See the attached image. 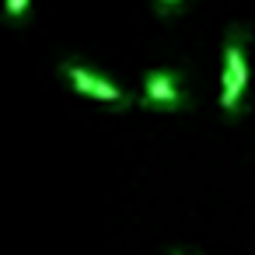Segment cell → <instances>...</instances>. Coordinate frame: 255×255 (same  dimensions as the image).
Returning a JSON list of instances; mask_svg holds the SVG:
<instances>
[{
	"mask_svg": "<svg viewBox=\"0 0 255 255\" xmlns=\"http://www.w3.org/2000/svg\"><path fill=\"white\" fill-rule=\"evenodd\" d=\"M245 88H248V32L234 25L224 42V74H220V105L227 116L241 112Z\"/></svg>",
	"mask_w": 255,
	"mask_h": 255,
	"instance_id": "6da1fadb",
	"label": "cell"
},
{
	"mask_svg": "<svg viewBox=\"0 0 255 255\" xmlns=\"http://www.w3.org/2000/svg\"><path fill=\"white\" fill-rule=\"evenodd\" d=\"M63 77H67L70 88H74L77 95H84V98H95V102H105V105H129V95H126L116 81L102 77L98 70H91V67L77 63V60H67V63H63Z\"/></svg>",
	"mask_w": 255,
	"mask_h": 255,
	"instance_id": "7a4b0ae2",
	"label": "cell"
},
{
	"mask_svg": "<svg viewBox=\"0 0 255 255\" xmlns=\"http://www.w3.org/2000/svg\"><path fill=\"white\" fill-rule=\"evenodd\" d=\"M143 102L150 109H161V112H175V109H185V84H182V74L171 70V67H154L147 70L143 77Z\"/></svg>",
	"mask_w": 255,
	"mask_h": 255,
	"instance_id": "3957f363",
	"label": "cell"
},
{
	"mask_svg": "<svg viewBox=\"0 0 255 255\" xmlns=\"http://www.w3.org/2000/svg\"><path fill=\"white\" fill-rule=\"evenodd\" d=\"M7 21H21L25 18V11H28V0H7Z\"/></svg>",
	"mask_w": 255,
	"mask_h": 255,
	"instance_id": "277c9868",
	"label": "cell"
},
{
	"mask_svg": "<svg viewBox=\"0 0 255 255\" xmlns=\"http://www.w3.org/2000/svg\"><path fill=\"white\" fill-rule=\"evenodd\" d=\"M178 4H182V0H157V11L161 14H171V11H178Z\"/></svg>",
	"mask_w": 255,
	"mask_h": 255,
	"instance_id": "5b68a950",
	"label": "cell"
},
{
	"mask_svg": "<svg viewBox=\"0 0 255 255\" xmlns=\"http://www.w3.org/2000/svg\"><path fill=\"white\" fill-rule=\"evenodd\" d=\"M171 255H185V252H171Z\"/></svg>",
	"mask_w": 255,
	"mask_h": 255,
	"instance_id": "8992f818",
	"label": "cell"
}]
</instances>
